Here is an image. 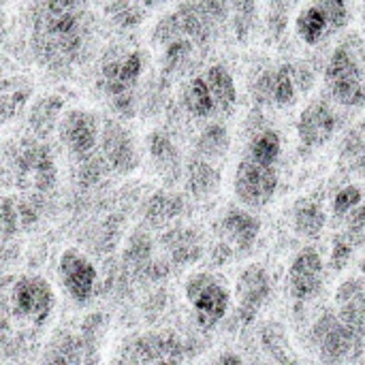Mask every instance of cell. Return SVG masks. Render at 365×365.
I'll use <instances>...</instances> for the list:
<instances>
[{"instance_id": "obj_42", "label": "cell", "mask_w": 365, "mask_h": 365, "mask_svg": "<svg viewBox=\"0 0 365 365\" xmlns=\"http://www.w3.org/2000/svg\"><path fill=\"white\" fill-rule=\"evenodd\" d=\"M364 287V278H349V280H344V282L336 289V304H342V302L351 299V297L357 295Z\"/></svg>"}, {"instance_id": "obj_47", "label": "cell", "mask_w": 365, "mask_h": 365, "mask_svg": "<svg viewBox=\"0 0 365 365\" xmlns=\"http://www.w3.org/2000/svg\"><path fill=\"white\" fill-rule=\"evenodd\" d=\"M359 130H361V133H364V135H365V118H364V120H361V124H359Z\"/></svg>"}, {"instance_id": "obj_44", "label": "cell", "mask_w": 365, "mask_h": 365, "mask_svg": "<svg viewBox=\"0 0 365 365\" xmlns=\"http://www.w3.org/2000/svg\"><path fill=\"white\" fill-rule=\"evenodd\" d=\"M218 364H244V357H240L235 353H222L218 357Z\"/></svg>"}, {"instance_id": "obj_23", "label": "cell", "mask_w": 365, "mask_h": 365, "mask_svg": "<svg viewBox=\"0 0 365 365\" xmlns=\"http://www.w3.org/2000/svg\"><path fill=\"white\" fill-rule=\"evenodd\" d=\"M365 71L359 62V58L353 53L351 47L346 45H340L331 51L329 60H327V66H325V83L327 88L329 86H336V83H342V81H349V79H355V77H364Z\"/></svg>"}, {"instance_id": "obj_1", "label": "cell", "mask_w": 365, "mask_h": 365, "mask_svg": "<svg viewBox=\"0 0 365 365\" xmlns=\"http://www.w3.org/2000/svg\"><path fill=\"white\" fill-rule=\"evenodd\" d=\"M186 299L192 306L197 325L201 329H214L222 323L231 308V291L222 276L210 272H197L186 280Z\"/></svg>"}, {"instance_id": "obj_16", "label": "cell", "mask_w": 365, "mask_h": 365, "mask_svg": "<svg viewBox=\"0 0 365 365\" xmlns=\"http://www.w3.org/2000/svg\"><path fill=\"white\" fill-rule=\"evenodd\" d=\"M220 184H222V173L212 160L201 158V156L195 154L184 165V186H186V192L192 199L214 197L218 192Z\"/></svg>"}, {"instance_id": "obj_35", "label": "cell", "mask_w": 365, "mask_h": 365, "mask_svg": "<svg viewBox=\"0 0 365 365\" xmlns=\"http://www.w3.org/2000/svg\"><path fill=\"white\" fill-rule=\"evenodd\" d=\"M199 13L203 15L205 24L214 30V34L218 36V32L225 28V24L229 21V11H231V0H197Z\"/></svg>"}, {"instance_id": "obj_19", "label": "cell", "mask_w": 365, "mask_h": 365, "mask_svg": "<svg viewBox=\"0 0 365 365\" xmlns=\"http://www.w3.org/2000/svg\"><path fill=\"white\" fill-rule=\"evenodd\" d=\"M203 77L210 86L212 96H214L216 113L231 115L237 107V83H235L231 71L222 64H212Z\"/></svg>"}, {"instance_id": "obj_40", "label": "cell", "mask_w": 365, "mask_h": 365, "mask_svg": "<svg viewBox=\"0 0 365 365\" xmlns=\"http://www.w3.org/2000/svg\"><path fill=\"white\" fill-rule=\"evenodd\" d=\"M336 323H338V312H325L323 317H319L317 323H314L312 329H310V342H312V346H319L321 340L325 338V334H327Z\"/></svg>"}, {"instance_id": "obj_27", "label": "cell", "mask_w": 365, "mask_h": 365, "mask_svg": "<svg viewBox=\"0 0 365 365\" xmlns=\"http://www.w3.org/2000/svg\"><path fill=\"white\" fill-rule=\"evenodd\" d=\"M195 49H197V45L186 36L167 43L165 53H163V75L173 77V75L184 73L195 58Z\"/></svg>"}, {"instance_id": "obj_20", "label": "cell", "mask_w": 365, "mask_h": 365, "mask_svg": "<svg viewBox=\"0 0 365 365\" xmlns=\"http://www.w3.org/2000/svg\"><path fill=\"white\" fill-rule=\"evenodd\" d=\"M182 109L197 120H205L212 118L216 113V103L214 96L210 92V86L205 81V77H192L184 90H182Z\"/></svg>"}, {"instance_id": "obj_33", "label": "cell", "mask_w": 365, "mask_h": 365, "mask_svg": "<svg viewBox=\"0 0 365 365\" xmlns=\"http://www.w3.org/2000/svg\"><path fill=\"white\" fill-rule=\"evenodd\" d=\"M312 4L327 19L329 28H331V34H336L342 28H346V24L351 19V9H349L346 0H312Z\"/></svg>"}, {"instance_id": "obj_9", "label": "cell", "mask_w": 365, "mask_h": 365, "mask_svg": "<svg viewBox=\"0 0 365 365\" xmlns=\"http://www.w3.org/2000/svg\"><path fill=\"white\" fill-rule=\"evenodd\" d=\"M60 141L68 148L71 154L83 156L96 150L101 137V120L96 113L86 109H71L62 113L58 124Z\"/></svg>"}, {"instance_id": "obj_13", "label": "cell", "mask_w": 365, "mask_h": 365, "mask_svg": "<svg viewBox=\"0 0 365 365\" xmlns=\"http://www.w3.org/2000/svg\"><path fill=\"white\" fill-rule=\"evenodd\" d=\"M17 175L24 184L32 186L38 192H47L56 184V163L51 152L45 145L26 148L17 158Z\"/></svg>"}, {"instance_id": "obj_46", "label": "cell", "mask_w": 365, "mask_h": 365, "mask_svg": "<svg viewBox=\"0 0 365 365\" xmlns=\"http://www.w3.org/2000/svg\"><path fill=\"white\" fill-rule=\"evenodd\" d=\"M145 6H158V4H165L167 0H141Z\"/></svg>"}, {"instance_id": "obj_28", "label": "cell", "mask_w": 365, "mask_h": 365, "mask_svg": "<svg viewBox=\"0 0 365 365\" xmlns=\"http://www.w3.org/2000/svg\"><path fill=\"white\" fill-rule=\"evenodd\" d=\"M282 154V139L274 128H261L250 139L248 156L261 165H276Z\"/></svg>"}, {"instance_id": "obj_8", "label": "cell", "mask_w": 365, "mask_h": 365, "mask_svg": "<svg viewBox=\"0 0 365 365\" xmlns=\"http://www.w3.org/2000/svg\"><path fill=\"white\" fill-rule=\"evenodd\" d=\"M336 128H338L336 111L331 109V105L325 98L310 101L302 109L297 124H295L299 143L310 150H317V148H323L325 143H329L331 137L336 135Z\"/></svg>"}, {"instance_id": "obj_4", "label": "cell", "mask_w": 365, "mask_h": 365, "mask_svg": "<svg viewBox=\"0 0 365 365\" xmlns=\"http://www.w3.org/2000/svg\"><path fill=\"white\" fill-rule=\"evenodd\" d=\"M272 295V278H269V272L259 265V263H252V265H246L240 276H237V282H235V297H237V308L233 312V321L246 329L250 327L261 308L267 304Z\"/></svg>"}, {"instance_id": "obj_29", "label": "cell", "mask_w": 365, "mask_h": 365, "mask_svg": "<svg viewBox=\"0 0 365 365\" xmlns=\"http://www.w3.org/2000/svg\"><path fill=\"white\" fill-rule=\"evenodd\" d=\"M152 263V240L145 231H137L130 235L126 248H124V265L141 276V272Z\"/></svg>"}, {"instance_id": "obj_12", "label": "cell", "mask_w": 365, "mask_h": 365, "mask_svg": "<svg viewBox=\"0 0 365 365\" xmlns=\"http://www.w3.org/2000/svg\"><path fill=\"white\" fill-rule=\"evenodd\" d=\"M365 334L353 329L351 325L342 323L338 317V323L325 334L321 344L317 346L319 359L323 364H349L361 359L365 351Z\"/></svg>"}, {"instance_id": "obj_43", "label": "cell", "mask_w": 365, "mask_h": 365, "mask_svg": "<svg viewBox=\"0 0 365 365\" xmlns=\"http://www.w3.org/2000/svg\"><path fill=\"white\" fill-rule=\"evenodd\" d=\"M83 0H43V9L49 13H64V11H79Z\"/></svg>"}, {"instance_id": "obj_17", "label": "cell", "mask_w": 365, "mask_h": 365, "mask_svg": "<svg viewBox=\"0 0 365 365\" xmlns=\"http://www.w3.org/2000/svg\"><path fill=\"white\" fill-rule=\"evenodd\" d=\"M184 207L186 203L182 195L171 190H156L143 203V220L154 229H163L178 220L184 214Z\"/></svg>"}, {"instance_id": "obj_15", "label": "cell", "mask_w": 365, "mask_h": 365, "mask_svg": "<svg viewBox=\"0 0 365 365\" xmlns=\"http://www.w3.org/2000/svg\"><path fill=\"white\" fill-rule=\"evenodd\" d=\"M148 152L150 158L156 167V171L163 175L167 186H173L180 182L184 175V165H182V154L173 139L165 130H152L148 135Z\"/></svg>"}, {"instance_id": "obj_18", "label": "cell", "mask_w": 365, "mask_h": 365, "mask_svg": "<svg viewBox=\"0 0 365 365\" xmlns=\"http://www.w3.org/2000/svg\"><path fill=\"white\" fill-rule=\"evenodd\" d=\"M64 101L56 94L41 96L28 109V124L36 139H47L60 124Z\"/></svg>"}, {"instance_id": "obj_30", "label": "cell", "mask_w": 365, "mask_h": 365, "mask_svg": "<svg viewBox=\"0 0 365 365\" xmlns=\"http://www.w3.org/2000/svg\"><path fill=\"white\" fill-rule=\"evenodd\" d=\"M297 94L295 64H280L274 68V107H291L297 101Z\"/></svg>"}, {"instance_id": "obj_11", "label": "cell", "mask_w": 365, "mask_h": 365, "mask_svg": "<svg viewBox=\"0 0 365 365\" xmlns=\"http://www.w3.org/2000/svg\"><path fill=\"white\" fill-rule=\"evenodd\" d=\"M218 235L229 246H233L237 257L246 255L255 248L261 235V220L252 212H248V207L231 205L218 222Z\"/></svg>"}, {"instance_id": "obj_36", "label": "cell", "mask_w": 365, "mask_h": 365, "mask_svg": "<svg viewBox=\"0 0 365 365\" xmlns=\"http://www.w3.org/2000/svg\"><path fill=\"white\" fill-rule=\"evenodd\" d=\"M289 13H291V0H267L265 24L274 38H282V34L287 32Z\"/></svg>"}, {"instance_id": "obj_32", "label": "cell", "mask_w": 365, "mask_h": 365, "mask_svg": "<svg viewBox=\"0 0 365 365\" xmlns=\"http://www.w3.org/2000/svg\"><path fill=\"white\" fill-rule=\"evenodd\" d=\"M109 17L120 28H137L143 21V9L137 6V0H113L107 9Z\"/></svg>"}, {"instance_id": "obj_5", "label": "cell", "mask_w": 365, "mask_h": 365, "mask_svg": "<svg viewBox=\"0 0 365 365\" xmlns=\"http://www.w3.org/2000/svg\"><path fill=\"white\" fill-rule=\"evenodd\" d=\"M101 154L105 156L111 171L120 175H128L139 167V150L133 133L122 126L118 120L105 118L98 137Z\"/></svg>"}, {"instance_id": "obj_3", "label": "cell", "mask_w": 365, "mask_h": 365, "mask_svg": "<svg viewBox=\"0 0 365 365\" xmlns=\"http://www.w3.org/2000/svg\"><path fill=\"white\" fill-rule=\"evenodd\" d=\"M280 175L276 165H261L250 156L242 158L233 175V192L240 205L248 210H263L276 197Z\"/></svg>"}, {"instance_id": "obj_41", "label": "cell", "mask_w": 365, "mask_h": 365, "mask_svg": "<svg viewBox=\"0 0 365 365\" xmlns=\"http://www.w3.org/2000/svg\"><path fill=\"white\" fill-rule=\"evenodd\" d=\"M235 257H237V252H235L233 246H229L225 240H220L218 244H214L212 250H210V259H212V263H214L216 267L229 265Z\"/></svg>"}, {"instance_id": "obj_38", "label": "cell", "mask_w": 365, "mask_h": 365, "mask_svg": "<svg viewBox=\"0 0 365 365\" xmlns=\"http://www.w3.org/2000/svg\"><path fill=\"white\" fill-rule=\"evenodd\" d=\"M353 252H355V244L349 240V235L342 231V233H336L334 242H331V255H329V265L334 272H342L349 267L351 259H353Z\"/></svg>"}, {"instance_id": "obj_49", "label": "cell", "mask_w": 365, "mask_h": 365, "mask_svg": "<svg viewBox=\"0 0 365 365\" xmlns=\"http://www.w3.org/2000/svg\"><path fill=\"white\" fill-rule=\"evenodd\" d=\"M137 2H141V0H137Z\"/></svg>"}, {"instance_id": "obj_6", "label": "cell", "mask_w": 365, "mask_h": 365, "mask_svg": "<svg viewBox=\"0 0 365 365\" xmlns=\"http://www.w3.org/2000/svg\"><path fill=\"white\" fill-rule=\"evenodd\" d=\"M58 276H60L64 291L75 304L83 306L92 299L96 284H98V272L94 263L88 257H83L79 250L68 248L62 252L60 263H58Z\"/></svg>"}, {"instance_id": "obj_34", "label": "cell", "mask_w": 365, "mask_h": 365, "mask_svg": "<svg viewBox=\"0 0 365 365\" xmlns=\"http://www.w3.org/2000/svg\"><path fill=\"white\" fill-rule=\"evenodd\" d=\"M365 154V135L355 128L351 130L342 145H340V167L346 169V171H355L357 169V163L361 160V156Z\"/></svg>"}, {"instance_id": "obj_48", "label": "cell", "mask_w": 365, "mask_h": 365, "mask_svg": "<svg viewBox=\"0 0 365 365\" xmlns=\"http://www.w3.org/2000/svg\"><path fill=\"white\" fill-rule=\"evenodd\" d=\"M364 19H365V0H364Z\"/></svg>"}, {"instance_id": "obj_7", "label": "cell", "mask_w": 365, "mask_h": 365, "mask_svg": "<svg viewBox=\"0 0 365 365\" xmlns=\"http://www.w3.org/2000/svg\"><path fill=\"white\" fill-rule=\"evenodd\" d=\"M287 280H289V293L295 302L306 304L314 299L321 293L325 280V265L321 252L314 246L299 250L291 261Z\"/></svg>"}, {"instance_id": "obj_31", "label": "cell", "mask_w": 365, "mask_h": 365, "mask_svg": "<svg viewBox=\"0 0 365 365\" xmlns=\"http://www.w3.org/2000/svg\"><path fill=\"white\" fill-rule=\"evenodd\" d=\"M259 340H261V349L274 361H293V357L289 355V338L280 323H274V321L265 323L259 334Z\"/></svg>"}, {"instance_id": "obj_22", "label": "cell", "mask_w": 365, "mask_h": 365, "mask_svg": "<svg viewBox=\"0 0 365 365\" xmlns=\"http://www.w3.org/2000/svg\"><path fill=\"white\" fill-rule=\"evenodd\" d=\"M30 83L21 77H4L0 73V126L13 120L30 98Z\"/></svg>"}, {"instance_id": "obj_24", "label": "cell", "mask_w": 365, "mask_h": 365, "mask_svg": "<svg viewBox=\"0 0 365 365\" xmlns=\"http://www.w3.org/2000/svg\"><path fill=\"white\" fill-rule=\"evenodd\" d=\"M295 34L299 41H304L308 47H317L321 45L327 36L331 34V28L327 24V19L323 17V13L310 2L308 6H304L297 17H295Z\"/></svg>"}, {"instance_id": "obj_10", "label": "cell", "mask_w": 365, "mask_h": 365, "mask_svg": "<svg viewBox=\"0 0 365 365\" xmlns=\"http://www.w3.org/2000/svg\"><path fill=\"white\" fill-rule=\"evenodd\" d=\"M145 68V56L141 51H128L124 56L107 58L101 66V86L105 94L118 96L124 92H135Z\"/></svg>"}, {"instance_id": "obj_2", "label": "cell", "mask_w": 365, "mask_h": 365, "mask_svg": "<svg viewBox=\"0 0 365 365\" xmlns=\"http://www.w3.org/2000/svg\"><path fill=\"white\" fill-rule=\"evenodd\" d=\"M6 308L17 319L41 327L49 321L56 308V295L51 284L41 276H21L9 284L6 291Z\"/></svg>"}, {"instance_id": "obj_25", "label": "cell", "mask_w": 365, "mask_h": 365, "mask_svg": "<svg viewBox=\"0 0 365 365\" xmlns=\"http://www.w3.org/2000/svg\"><path fill=\"white\" fill-rule=\"evenodd\" d=\"M229 148H231V135L222 122H210L195 141V154L212 163L225 158Z\"/></svg>"}, {"instance_id": "obj_21", "label": "cell", "mask_w": 365, "mask_h": 365, "mask_svg": "<svg viewBox=\"0 0 365 365\" xmlns=\"http://www.w3.org/2000/svg\"><path fill=\"white\" fill-rule=\"evenodd\" d=\"M327 227V212L314 199H304L295 205L293 212V229L297 235L306 240H319Z\"/></svg>"}, {"instance_id": "obj_26", "label": "cell", "mask_w": 365, "mask_h": 365, "mask_svg": "<svg viewBox=\"0 0 365 365\" xmlns=\"http://www.w3.org/2000/svg\"><path fill=\"white\" fill-rule=\"evenodd\" d=\"M259 21V4L257 0H231L229 24L240 43H246L257 28Z\"/></svg>"}, {"instance_id": "obj_37", "label": "cell", "mask_w": 365, "mask_h": 365, "mask_svg": "<svg viewBox=\"0 0 365 365\" xmlns=\"http://www.w3.org/2000/svg\"><path fill=\"white\" fill-rule=\"evenodd\" d=\"M364 203V190L355 184H346L342 186L336 195H334V201H331V214L336 218H346L357 205Z\"/></svg>"}, {"instance_id": "obj_39", "label": "cell", "mask_w": 365, "mask_h": 365, "mask_svg": "<svg viewBox=\"0 0 365 365\" xmlns=\"http://www.w3.org/2000/svg\"><path fill=\"white\" fill-rule=\"evenodd\" d=\"M252 98L257 107H274V68H265L252 86Z\"/></svg>"}, {"instance_id": "obj_45", "label": "cell", "mask_w": 365, "mask_h": 365, "mask_svg": "<svg viewBox=\"0 0 365 365\" xmlns=\"http://www.w3.org/2000/svg\"><path fill=\"white\" fill-rule=\"evenodd\" d=\"M355 171H357V173L361 175V180H364V182H365V154H364V156H361V160L357 163V169H355Z\"/></svg>"}, {"instance_id": "obj_14", "label": "cell", "mask_w": 365, "mask_h": 365, "mask_svg": "<svg viewBox=\"0 0 365 365\" xmlns=\"http://www.w3.org/2000/svg\"><path fill=\"white\" fill-rule=\"evenodd\" d=\"M165 250L169 252V259L175 267H186L197 261H201L205 252L203 235L197 231V227H171L163 233Z\"/></svg>"}]
</instances>
